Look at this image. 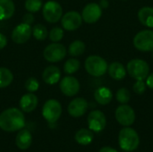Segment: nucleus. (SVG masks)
I'll use <instances>...</instances> for the list:
<instances>
[{
  "label": "nucleus",
  "instance_id": "1",
  "mask_svg": "<svg viewBox=\"0 0 153 152\" xmlns=\"http://www.w3.org/2000/svg\"><path fill=\"white\" fill-rule=\"evenodd\" d=\"M25 125V117L22 110L10 108L0 114V128L5 132H15Z\"/></svg>",
  "mask_w": 153,
  "mask_h": 152
},
{
  "label": "nucleus",
  "instance_id": "2",
  "mask_svg": "<svg viewBox=\"0 0 153 152\" xmlns=\"http://www.w3.org/2000/svg\"><path fill=\"white\" fill-rule=\"evenodd\" d=\"M118 144L123 151H134L140 145V137L134 129L126 126L119 133Z\"/></svg>",
  "mask_w": 153,
  "mask_h": 152
},
{
  "label": "nucleus",
  "instance_id": "3",
  "mask_svg": "<svg viewBox=\"0 0 153 152\" xmlns=\"http://www.w3.org/2000/svg\"><path fill=\"white\" fill-rule=\"evenodd\" d=\"M84 67L90 75L93 77H100L107 73L108 65L103 57L93 55L86 58Z\"/></svg>",
  "mask_w": 153,
  "mask_h": 152
},
{
  "label": "nucleus",
  "instance_id": "4",
  "mask_svg": "<svg viewBox=\"0 0 153 152\" xmlns=\"http://www.w3.org/2000/svg\"><path fill=\"white\" fill-rule=\"evenodd\" d=\"M126 71L128 74L136 81L145 80L150 73V66L145 60L135 58L128 62Z\"/></svg>",
  "mask_w": 153,
  "mask_h": 152
},
{
  "label": "nucleus",
  "instance_id": "5",
  "mask_svg": "<svg viewBox=\"0 0 153 152\" xmlns=\"http://www.w3.org/2000/svg\"><path fill=\"white\" fill-rule=\"evenodd\" d=\"M134 46L142 52L153 51V30H143L139 31L134 38Z\"/></svg>",
  "mask_w": 153,
  "mask_h": 152
},
{
  "label": "nucleus",
  "instance_id": "6",
  "mask_svg": "<svg viewBox=\"0 0 153 152\" xmlns=\"http://www.w3.org/2000/svg\"><path fill=\"white\" fill-rule=\"evenodd\" d=\"M42 14L48 22L56 23L63 16V8L61 4L56 1L50 0L44 4L42 8Z\"/></svg>",
  "mask_w": 153,
  "mask_h": 152
},
{
  "label": "nucleus",
  "instance_id": "7",
  "mask_svg": "<svg viewBox=\"0 0 153 152\" xmlns=\"http://www.w3.org/2000/svg\"><path fill=\"white\" fill-rule=\"evenodd\" d=\"M62 106L56 99H48L42 108V116L49 123H56L61 116Z\"/></svg>",
  "mask_w": 153,
  "mask_h": 152
},
{
  "label": "nucleus",
  "instance_id": "8",
  "mask_svg": "<svg viewBox=\"0 0 153 152\" xmlns=\"http://www.w3.org/2000/svg\"><path fill=\"white\" fill-rule=\"evenodd\" d=\"M66 48L63 44L58 42H53L46 47L43 51L44 58L50 63H56L63 60L66 56Z\"/></svg>",
  "mask_w": 153,
  "mask_h": 152
},
{
  "label": "nucleus",
  "instance_id": "9",
  "mask_svg": "<svg viewBox=\"0 0 153 152\" xmlns=\"http://www.w3.org/2000/svg\"><path fill=\"white\" fill-rule=\"evenodd\" d=\"M115 116L117 121L123 126H130L135 121L134 110L126 104H122L116 109Z\"/></svg>",
  "mask_w": 153,
  "mask_h": 152
},
{
  "label": "nucleus",
  "instance_id": "10",
  "mask_svg": "<svg viewBox=\"0 0 153 152\" xmlns=\"http://www.w3.org/2000/svg\"><path fill=\"white\" fill-rule=\"evenodd\" d=\"M82 23V14L76 11L67 12L61 18L62 27L68 31H73L79 29Z\"/></svg>",
  "mask_w": 153,
  "mask_h": 152
},
{
  "label": "nucleus",
  "instance_id": "11",
  "mask_svg": "<svg viewBox=\"0 0 153 152\" xmlns=\"http://www.w3.org/2000/svg\"><path fill=\"white\" fill-rule=\"evenodd\" d=\"M102 15V9L97 3H90L84 6L82 12V21L86 23L92 24L97 22Z\"/></svg>",
  "mask_w": 153,
  "mask_h": 152
},
{
  "label": "nucleus",
  "instance_id": "12",
  "mask_svg": "<svg viewBox=\"0 0 153 152\" xmlns=\"http://www.w3.org/2000/svg\"><path fill=\"white\" fill-rule=\"evenodd\" d=\"M107 125V119L100 110H93L88 116V125L91 131L100 133L103 131Z\"/></svg>",
  "mask_w": 153,
  "mask_h": 152
},
{
  "label": "nucleus",
  "instance_id": "13",
  "mask_svg": "<svg viewBox=\"0 0 153 152\" xmlns=\"http://www.w3.org/2000/svg\"><path fill=\"white\" fill-rule=\"evenodd\" d=\"M32 35V28L30 24L20 23L12 31V39L16 44H23L27 42Z\"/></svg>",
  "mask_w": 153,
  "mask_h": 152
},
{
  "label": "nucleus",
  "instance_id": "14",
  "mask_svg": "<svg viewBox=\"0 0 153 152\" xmlns=\"http://www.w3.org/2000/svg\"><path fill=\"white\" fill-rule=\"evenodd\" d=\"M59 87L64 95L67 97H74L80 90V82L75 77L67 75L60 81Z\"/></svg>",
  "mask_w": 153,
  "mask_h": 152
},
{
  "label": "nucleus",
  "instance_id": "15",
  "mask_svg": "<svg viewBox=\"0 0 153 152\" xmlns=\"http://www.w3.org/2000/svg\"><path fill=\"white\" fill-rule=\"evenodd\" d=\"M88 109V102L83 98H76L68 105V113L73 117H81Z\"/></svg>",
  "mask_w": 153,
  "mask_h": 152
},
{
  "label": "nucleus",
  "instance_id": "16",
  "mask_svg": "<svg viewBox=\"0 0 153 152\" xmlns=\"http://www.w3.org/2000/svg\"><path fill=\"white\" fill-rule=\"evenodd\" d=\"M38 102L39 101H38L37 96L33 94V92H28L21 98L19 106L22 111L30 113V112H32L37 108Z\"/></svg>",
  "mask_w": 153,
  "mask_h": 152
},
{
  "label": "nucleus",
  "instance_id": "17",
  "mask_svg": "<svg viewBox=\"0 0 153 152\" xmlns=\"http://www.w3.org/2000/svg\"><path fill=\"white\" fill-rule=\"evenodd\" d=\"M61 78V72L57 66L49 65L45 68L42 73V79L43 81L49 85H54L60 81Z\"/></svg>",
  "mask_w": 153,
  "mask_h": 152
},
{
  "label": "nucleus",
  "instance_id": "18",
  "mask_svg": "<svg viewBox=\"0 0 153 152\" xmlns=\"http://www.w3.org/2000/svg\"><path fill=\"white\" fill-rule=\"evenodd\" d=\"M108 73L112 79L116 81H122L126 76L127 71L123 64L119 62H113L108 65Z\"/></svg>",
  "mask_w": 153,
  "mask_h": 152
},
{
  "label": "nucleus",
  "instance_id": "19",
  "mask_svg": "<svg viewBox=\"0 0 153 152\" xmlns=\"http://www.w3.org/2000/svg\"><path fill=\"white\" fill-rule=\"evenodd\" d=\"M94 99L97 103L105 106L111 102L113 99V93L111 90L107 87H100L94 92Z\"/></svg>",
  "mask_w": 153,
  "mask_h": 152
},
{
  "label": "nucleus",
  "instance_id": "20",
  "mask_svg": "<svg viewBox=\"0 0 153 152\" xmlns=\"http://www.w3.org/2000/svg\"><path fill=\"white\" fill-rule=\"evenodd\" d=\"M15 12V5L13 0H0V21L10 19Z\"/></svg>",
  "mask_w": 153,
  "mask_h": 152
},
{
  "label": "nucleus",
  "instance_id": "21",
  "mask_svg": "<svg viewBox=\"0 0 153 152\" xmlns=\"http://www.w3.org/2000/svg\"><path fill=\"white\" fill-rule=\"evenodd\" d=\"M138 19L143 25L148 28H153V7H142L138 11Z\"/></svg>",
  "mask_w": 153,
  "mask_h": 152
},
{
  "label": "nucleus",
  "instance_id": "22",
  "mask_svg": "<svg viewBox=\"0 0 153 152\" xmlns=\"http://www.w3.org/2000/svg\"><path fill=\"white\" fill-rule=\"evenodd\" d=\"M16 145L20 150H27L30 148L32 142V136L28 130L21 129L18 133L15 140Z\"/></svg>",
  "mask_w": 153,
  "mask_h": 152
},
{
  "label": "nucleus",
  "instance_id": "23",
  "mask_svg": "<svg viewBox=\"0 0 153 152\" xmlns=\"http://www.w3.org/2000/svg\"><path fill=\"white\" fill-rule=\"evenodd\" d=\"M93 133L91 130L88 129H80L75 133V141L81 145H89L93 141Z\"/></svg>",
  "mask_w": 153,
  "mask_h": 152
},
{
  "label": "nucleus",
  "instance_id": "24",
  "mask_svg": "<svg viewBox=\"0 0 153 152\" xmlns=\"http://www.w3.org/2000/svg\"><path fill=\"white\" fill-rule=\"evenodd\" d=\"M86 46L82 40H74L73 41L68 47V53L72 56H82L85 51Z\"/></svg>",
  "mask_w": 153,
  "mask_h": 152
},
{
  "label": "nucleus",
  "instance_id": "25",
  "mask_svg": "<svg viewBox=\"0 0 153 152\" xmlns=\"http://www.w3.org/2000/svg\"><path fill=\"white\" fill-rule=\"evenodd\" d=\"M13 80V73L5 67H0V89H4L9 86Z\"/></svg>",
  "mask_w": 153,
  "mask_h": 152
},
{
  "label": "nucleus",
  "instance_id": "26",
  "mask_svg": "<svg viewBox=\"0 0 153 152\" xmlns=\"http://www.w3.org/2000/svg\"><path fill=\"white\" fill-rule=\"evenodd\" d=\"M81 66V63L76 58H69L64 65V71L66 74L71 75L75 73Z\"/></svg>",
  "mask_w": 153,
  "mask_h": 152
},
{
  "label": "nucleus",
  "instance_id": "27",
  "mask_svg": "<svg viewBox=\"0 0 153 152\" xmlns=\"http://www.w3.org/2000/svg\"><path fill=\"white\" fill-rule=\"evenodd\" d=\"M32 35L38 40H44L48 36V31L45 25L38 23L32 28Z\"/></svg>",
  "mask_w": 153,
  "mask_h": 152
},
{
  "label": "nucleus",
  "instance_id": "28",
  "mask_svg": "<svg viewBox=\"0 0 153 152\" xmlns=\"http://www.w3.org/2000/svg\"><path fill=\"white\" fill-rule=\"evenodd\" d=\"M116 99L121 104H127L131 99V93L128 89L121 88L117 91Z\"/></svg>",
  "mask_w": 153,
  "mask_h": 152
},
{
  "label": "nucleus",
  "instance_id": "29",
  "mask_svg": "<svg viewBox=\"0 0 153 152\" xmlns=\"http://www.w3.org/2000/svg\"><path fill=\"white\" fill-rule=\"evenodd\" d=\"M24 5L28 12L33 13L39 12L42 8L43 3H42V0H26Z\"/></svg>",
  "mask_w": 153,
  "mask_h": 152
},
{
  "label": "nucleus",
  "instance_id": "30",
  "mask_svg": "<svg viewBox=\"0 0 153 152\" xmlns=\"http://www.w3.org/2000/svg\"><path fill=\"white\" fill-rule=\"evenodd\" d=\"M64 37V30L60 27H55L53 28L50 32L48 33V38L53 42H58L60 41Z\"/></svg>",
  "mask_w": 153,
  "mask_h": 152
},
{
  "label": "nucleus",
  "instance_id": "31",
  "mask_svg": "<svg viewBox=\"0 0 153 152\" xmlns=\"http://www.w3.org/2000/svg\"><path fill=\"white\" fill-rule=\"evenodd\" d=\"M25 89L28 90V92H35L39 88V81L34 77H30L25 82Z\"/></svg>",
  "mask_w": 153,
  "mask_h": 152
},
{
  "label": "nucleus",
  "instance_id": "32",
  "mask_svg": "<svg viewBox=\"0 0 153 152\" xmlns=\"http://www.w3.org/2000/svg\"><path fill=\"white\" fill-rule=\"evenodd\" d=\"M146 88H147V85H146V82H144V80L136 81L133 86V90H134V93H136L137 95H143L145 92Z\"/></svg>",
  "mask_w": 153,
  "mask_h": 152
},
{
  "label": "nucleus",
  "instance_id": "33",
  "mask_svg": "<svg viewBox=\"0 0 153 152\" xmlns=\"http://www.w3.org/2000/svg\"><path fill=\"white\" fill-rule=\"evenodd\" d=\"M33 22H34V16H33L32 13H30L29 12V13H25L23 15V17H22V22L30 25L31 23H33Z\"/></svg>",
  "mask_w": 153,
  "mask_h": 152
},
{
  "label": "nucleus",
  "instance_id": "34",
  "mask_svg": "<svg viewBox=\"0 0 153 152\" xmlns=\"http://www.w3.org/2000/svg\"><path fill=\"white\" fill-rule=\"evenodd\" d=\"M146 79H147L146 80V85H147V87L153 90V73H149V75L147 76Z\"/></svg>",
  "mask_w": 153,
  "mask_h": 152
},
{
  "label": "nucleus",
  "instance_id": "35",
  "mask_svg": "<svg viewBox=\"0 0 153 152\" xmlns=\"http://www.w3.org/2000/svg\"><path fill=\"white\" fill-rule=\"evenodd\" d=\"M6 45H7V39H6V37L4 34L0 33V49H3Z\"/></svg>",
  "mask_w": 153,
  "mask_h": 152
},
{
  "label": "nucleus",
  "instance_id": "36",
  "mask_svg": "<svg viewBox=\"0 0 153 152\" xmlns=\"http://www.w3.org/2000/svg\"><path fill=\"white\" fill-rule=\"evenodd\" d=\"M99 152H118L117 150L111 148V147H108V146H106V147H102L100 151Z\"/></svg>",
  "mask_w": 153,
  "mask_h": 152
},
{
  "label": "nucleus",
  "instance_id": "37",
  "mask_svg": "<svg viewBox=\"0 0 153 152\" xmlns=\"http://www.w3.org/2000/svg\"><path fill=\"white\" fill-rule=\"evenodd\" d=\"M99 4H100V6L101 7V9L103 10V9H107V8L108 7L109 3H108V0H100V2Z\"/></svg>",
  "mask_w": 153,
  "mask_h": 152
},
{
  "label": "nucleus",
  "instance_id": "38",
  "mask_svg": "<svg viewBox=\"0 0 153 152\" xmlns=\"http://www.w3.org/2000/svg\"><path fill=\"white\" fill-rule=\"evenodd\" d=\"M122 1H127V0H122Z\"/></svg>",
  "mask_w": 153,
  "mask_h": 152
},
{
  "label": "nucleus",
  "instance_id": "39",
  "mask_svg": "<svg viewBox=\"0 0 153 152\" xmlns=\"http://www.w3.org/2000/svg\"><path fill=\"white\" fill-rule=\"evenodd\" d=\"M152 57H153V51H152Z\"/></svg>",
  "mask_w": 153,
  "mask_h": 152
}]
</instances>
